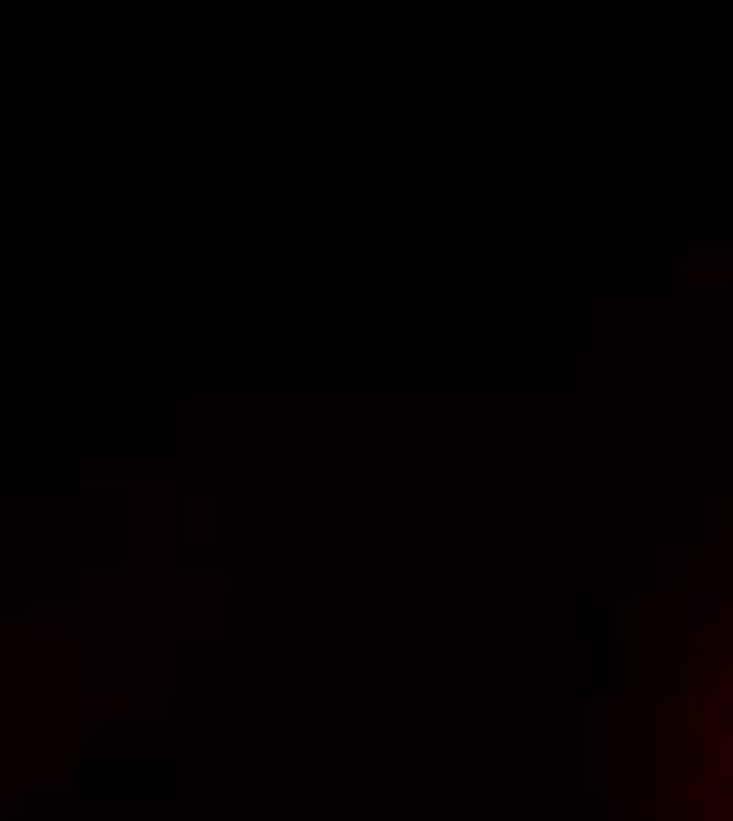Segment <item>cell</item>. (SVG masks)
Wrapping results in <instances>:
<instances>
[]
</instances>
